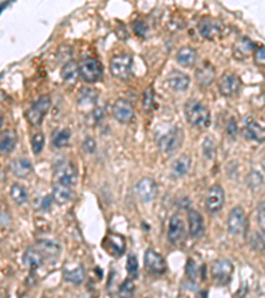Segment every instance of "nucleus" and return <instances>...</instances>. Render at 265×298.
Returning a JSON list of instances; mask_svg holds the SVG:
<instances>
[{
	"instance_id": "f8f14e48",
	"label": "nucleus",
	"mask_w": 265,
	"mask_h": 298,
	"mask_svg": "<svg viewBox=\"0 0 265 298\" xmlns=\"http://www.w3.org/2000/svg\"><path fill=\"white\" fill-rule=\"evenodd\" d=\"M224 206V190L219 184H215L208 190L205 198V210L211 215L217 214Z\"/></svg>"
},
{
	"instance_id": "4c0bfd02",
	"label": "nucleus",
	"mask_w": 265,
	"mask_h": 298,
	"mask_svg": "<svg viewBox=\"0 0 265 298\" xmlns=\"http://www.w3.org/2000/svg\"><path fill=\"white\" fill-rule=\"evenodd\" d=\"M135 292V285H134V282L128 278V280H125L122 282V285L120 288V298H132V294Z\"/></svg>"
},
{
	"instance_id": "ea45409f",
	"label": "nucleus",
	"mask_w": 265,
	"mask_h": 298,
	"mask_svg": "<svg viewBox=\"0 0 265 298\" xmlns=\"http://www.w3.org/2000/svg\"><path fill=\"white\" fill-rule=\"evenodd\" d=\"M126 268L130 274V277L135 278L138 276V258L135 254H129L128 261H126Z\"/></svg>"
},
{
	"instance_id": "9d476101",
	"label": "nucleus",
	"mask_w": 265,
	"mask_h": 298,
	"mask_svg": "<svg viewBox=\"0 0 265 298\" xmlns=\"http://www.w3.org/2000/svg\"><path fill=\"white\" fill-rule=\"evenodd\" d=\"M135 195L143 203L151 202L158 192V186L153 178H142L135 184Z\"/></svg>"
},
{
	"instance_id": "dca6fc26",
	"label": "nucleus",
	"mask_w": 265,
	"mask_h": 298,
	"mask_svg": "<svg viewBox=\"0 0 265 298\" xmlns=\"http://www.w3.org/2000/svg\"><path fill=\"white\" fill-rule=\"evenodd\" d=\"M243 135L248 141H256V142H265V126H261L260 123L255 119L248 118L243 129Z\"/></svg>"
},
{
	"instance_id": "3c124183",
	"label": "nucleus",
	"mask_w": 265,
	"mask_h": 298,
	"mask_svg": "<svg viewBox=\"0 0 265 298\" xmlns=\"http://www.w3.org/2000/svg\"><path fill=\"white\" fill-rule=\"evenodd\" d=\"M261 163H263V168H264V171H265V156L263 158V162H261Z\"/></svg>"
},
{
	"instance_id": "a878e982",
	"label": "nucleus",
	"mask_w": 265,
	"mask_h": 298,
	"mask_svg": "<svg viewBox=\"0 0 265 298\" xmlns=\"http://www.w3.org/2000/svg\"><path fill=\"white\" fill-rule=\"evenodd\" d=\"M187 219H189V232L193 237H199L203 232V218L201 215L198 212V211H189V215H187Z\"/></svg>"
},
{
	"instance_id": "412c9836",
	"label": "nucleus",
	"mask_w": 265,
	"mask_h": 298,
	"mask_svg": "<svg viewBox=\"0 0 265 298\" xmlns=\"http://www.w3.org/2000/svg\"><path fill=\"white\" fill-rule=\"evenodd\" d=\"M17 145V134L12 129L5 130L0 137V154H11Z\"/></svg>"
},
{
	"instance_id": "de8ad7c7",
	"label": "nucleus",
	"mask_w": 265,
	"mask_h": 298,
	"mask_svg": "<svg viewBox=\"0 0 265 298\" xmlns=\"http://www.w3.org/2000/svg\"><path fill=\"white\" fill-rule=\"evenodd\" d=\"M9 222H11V219H9V215L7 214V211H4L0 207V226L8 225Z\"/></svg>"
},
{
	"instance_id": "473e14b6",
	"label": "nucleus",
	"mask_w": 265,
	"mask_h": 298,
	"mask_svg": "<svg viewBox=\"0 0 265 298\" xmlns=\"http://www.w3.org/2000/svg\"><path fill=\"white\" fill-rule=\"evenodd\" d=\"M70 130L69 129H63V130L57 131L56 134L53 135V146L59 147V149H63V147H66L70 142Z\"/></svg>"
},
{
	"instance_id": "c85d7f7f",
	"label": "nucleus",
	"mask_w": 265,
	"mask_h": 298,
	"mask_svg": "<svg viewBox=\"0 0 265 298\" xmlns=\"http://www.w3.org/2000/svg\"><path fill=\"white\" fill-rule=\"evenodd\" d=\"M105 242L109 245V249L112 252L116 257L121 256L125 252V238L122 236L117 233L109 234Z\"/></svg>"
},
{
	"instance_id": "7c9ffc66",
	"label": "nucleus",
	"mask_w": 265,
	"mask_h": 298,
	"mask_svg": "<svg viewBox=\"0 0 265 298\" xmlns=\"http://www.w3.org/2000/svg\"><path fill=\"white\" fill-rule=\"evenodd\" d=\"M190 167H191V158L189 155H181L173 163V174L175 176H183L189 172Z\"/></svg>"
},
{
	"instance_id": "aec40b11",
	"label": "nucleus",
	"mask_w": 265,
	"mask_h": 298,
	"mask_svg": "<svg viewBox=\"0 0 265 298\" xmlns=\"http://www.w3.org/2000/svg\"><path fill=\"white\" fill-rule=\"evenodd\" d=\"M44 254L41 253L40 249H35V248H28L24 252L23 256V261L31 270L39 269L43 264H44Z\"/></svg>"
},
{
	"instance_id": "f704fd0d",
	"label": "nucleus",
	"mask_w": 265,
	"mask_h": 298,
	"mask_svg": "<svg viewBox=\"0 0 265 298\" xmlns=\"http://www.w3.org/2000/svg\"><path fill=\"white\" fill-rule=\"evenodd\" d=\"M245 182H247V186L249 188H252V190H257L259 187H261L264 184V178H263V175L256 170H252L247 175V178H245Z\"/></svg>"
},
{
	"instance_id": "ddd939ff",
	"label": "nucleus",
	"mask_w": 265,
	"mask_h": 298,
	"mask_svg": "<svg viewBox=\"0 0 265 298\" xmlns=\"http://www.w3.org/2000/svg\"><path fill=\"white\" fill-rule=\"evenodd\" d=\"M113 117L120 123H128L134 115V107L132 102L125 98H118L112 107Z\"/></svg>"
},
{
	"instance_id": "e433bc0d",
	"label": "nucleus",
	"mask_w": 265,
	"mask_h": 298,
	"mask_svg": "<svg viewBox=\"0 0 265 298\" xmlns=\"http://www.w3.org/2000/svg\"><path fill=\"white\" fill-rule=\"evenodd\" d=\"M44 134H43L41 131L35 133V134L32 135V138H31V145H32L33 152H35V154H40L41 151H43V149H44Z\"/></svg>"
},
{
	"instance_id": "a211bd4d",
	"label": "nucleus",
	"mask_w": 265,
	"mask_h": 298,
	"mask_svg": "<svg viewBox=\"0 0 265 298\" xmlns=\"http://www.w3.org/2000/svg\"><path fill=\"white\" fill-rule=\"evenodd\" d=\"M167 83L175 91L187 90L190 86V77L181 71H173L167 75Z\"/></svg>"
},
{
	"instance_id": "58836bf2",
	"label": "nucleus",
	"mask_w": 265,
	"mask_h": 298,
	"mask_svg": "<svg viewBox=\"0 0 265 298\" xmlns=\"http://www.w3.org/2000/svg\"><path fill=\"white\" fill-rule=\"evenodd\" d=\"M201 150H203V155L207 159H212L215 155V142L211 137H205L201 145Z\"/></svg>"
},
{
	"instance_id": "6ab92c4d",
	"label": "nucleus",
	"mask_w": 265,
	"mask_h": 298,
	"mask_svg": "<svg viewBox=\"0 0 265 298\" xmlns=\"http://www.w3.org/2000/svg\"><path fill=\"white\" fill-rule=\"evenodd\" d=\"M195 79L200 86H209L215 79V68L209 63H203L195 71Z\"/></svg>"
},
{
	"instance_id": "09e8293b",
	"label": "nucleus",
	"mask_w": 265,
	"mask_h": 298,
	"mask_svg": "<svg viewBox=\"0 0 265 298\" xmlns=\"http://www.w3.org/2000/svg\"><path fill=\"white\" fill-rule=\"evenodd\" d=\"M51 202H52V199L49 198H45L44 199V202H43V208H44V210H47V208H49V207H51Z\"/></svg>"
},
{
	"instance_id": "1a4fd4ad",
	"label": "nucleus",
	"mask_w": 265,
	"mask_h": 298,
	"mask_svg": "<svg viewBox=\"0 0 265 298\" xmlns=\"http://www.w3.org/2000/svg\"><path fill=\"white\" fill-rule=\"evenodd\" d=\"M199 33L207 40L217 39L223 33V23L215 17L204 16L199 23Z\"/></svg>"
},
{
	"instance_id": "2f4dec72",
	"label": "nucleus",
	"mask_w": 265,
	"mask_h": 298,
	"mask_svg": "<svg viewBox=\"0 0 265 298\" xmlns=\"http://www.w3.org/2000/svg\"><path fill=\"white\" fill-rule=\"evenodd\" d=\"M9 195H11V198H12V200L17 206H23L28 200V192H27V190L21 184H17V183L12 184L11 191H9Z\"/></svg>"
},
{
	"instance_id": "2eb2a0df",
	"label": "nucleus",
	"mask_w": 265,
	"mask_h": 298,
	"mask_svg": "<svg viewBox=\"0 0 265 298\" xmlns=\"http://www.w3.org/2000/svg\"><path fill=\"white\" fill-rule=\"evenodd\" d=\"M255 49H256V45H255L252 40L243 36V37H239L236 40V43L233 44L232 55L235 59L241 61V60L247 59Z\"/></svg>"
},
{
	"instance_id": "f03ea898",
	"label": "nucleus",
	"mask_w": 265,
	"mask_h": 298,
	"mask_svg": "<svg viewBox=\"0 0 265 298\" xmlns=\"http://www.w3.org/2000/svg\"><path fill=\"white\" fill-rule=\"evenodd\" d=\"M51 103H52V101H51L49 95H41L40 98L37 99L35 103H32V106L25 111L27 121L33 126H39L43 122L45 114L49 111Z\"/></svg>"
},
{
	"instance_id": "b1692460",
	"label": "nucleus",
	"mask_w": 265,
	"mask_h": 298,
	"mask_svg": "<svg viewBox=\"0 0 265 298\" xmlns=\"http://www.w3.org/2000/svg\"><path fill=\"white\" fill-rule=\"evenodd\" d=\"M9 167H11L12 174L17 178H27L32 172V163L27 158L13 159Z\"/></svg>"
},
{
	"instance_id": "a18cd8bd",
	"label": "nucleus",
	"mask_w": 265,
	"mask_h": 298,
	"mask_svg": "<svg viewBox=\"0 0 265 298\" xmlns=\"http://www.w3.org/2000/svg\"><path fill=\"white\" fill-rule=\"evenodd\" d=\"M92 117H93V121H94V123H100L105 117L104 107H96V109H93Z\"/></svg>"
},
{
	"instance_id": "c03bdc74",
	"label": "nucleus",
	"mask_w": 265,
	"mask_h": 298,
	"mask_svg": "<svg viewBox=\"0 0 265 298\" xmlns=\"http://www.w3.org/2000/svg\"><path fill=\"white\" fill-rule=\"evenodd\" d=\"M96 141L93 138H90V137H88V138L84 141V150L86 151V152H89V154H93L94 151H96Z\"/></svg>"
},
{
	"instance_id": "f257e3e1",
	"label": "nucleus",
	"mask_w": 265,
	"mask_h": 298,
	"mask_svg": "<svg viewBox=\"0 0 265 298\" xmlns=\"http://www.w3.org/2000/svg\"><path fill=\"white\" fill-rule=\"evenodd\" d=\"M186 118L194 127L207 129L211 123V111L204 103L197 99H190L185 105Z\"/></svg>"
},
{
	"instance_id": "39448f33",
	"label": "nucleus",
	"mask_w": 265,
	"mask_h": 298,
	"mask_svg": "<svg viewBox=\"0 0 265 298\" xmlns=\"http://www.w3.org/2000/svg\"><path fill=\"white\" fill-rule=\"evenodd\" d=\"M78 68H80L81 78L89 83L97 82L101 78L102 72H104V68H102L101 61H98L97 59H92V57L82 60L80 65H78Z\"/></svg>"
},
{
	"instance_id": "9b49d317",
	"label": "nucleus",
	"mask_w": 265,
	"mask_h": 298,
	"mask_svg": "<svg viewBox=\"0 0 265 298\" xmlns=\"http://www.w3.org/2000/svg\"><path fill=\"white\" fill-rule=\"evenodd\" d=\"M241 79L233 73L225 72L219 78V91L224 97H233L240 91Z\"/></svg>"
},
{
	"instance_id": "c756f323",
	"label": "nucleus",
	"mask_w": 265,
	"mask_h": 298,
	"mask_svg": "<svg viewBox=\"0 0 265 298\" xmlns=\"http://www.w3.org/2000/svg\"><path fill=\"white\" fill-rule=\"evenodd\" d=\"M78 74H80V68L74 61H68L64 67L61 68V78L66 82L76 81Z\"/></svg>"
},
{
	"instance_id": "6e6552de",
	"label": "nucleus",
	"mask_w": 265,
	"mask_h": 298,
	"mask_svg": "<svg viewBox=\"0 0 265 298\" xmlns=\"http://www.w3.org/2000/svg\"><path fill=\"white\" fill-rule=\"evenodd\" d=\"M55 180L63 186L73 187L77 180V168L69 162H60L55 168Z\"/></svg>"
},
{
	"instance_id": "bb28decb",
	"label": "nucleus",
	"mask_w": 265,
	"mask_h": 298,
	"mask_svg": "<svg viewBox=\"0 0 265 298\" xmlns=\"http://www.w3.org/2000/svg\"><path fill=\"white\" fill-rule=\"evenodd\" d=\"M37 244L40 246L41 253L44 254V257H48L51 258V260L57 258V256H59L61 252L60 245H59L56 241H53V240H47V238H44V240H39Z\"/></svg>"
},
{
	"instance_id": "a19ab883",
	"label": "nucleus",
	"mask_w": 265,
	"mask_h": 298,
	"mask_svg": "<svg viewBox=\"0 0 265 298\" xmlns=\"http://www.w3.org/2000/svg\"><path fill=\"white\" fill-rule=\"evenodd\" d=\"M132 29L135 32V35L139 36V37H146L147 33H149V27H147V24L143 20L132 21Z\"/></svg>"
},
{
	"instance_id": "20e7f679",
	"label": "nucleus",
	"mask_w": 265,
	"mask_h": 298,
	"mask_svg": "<svg viewBox=\"0 0 265 298\" xmlns=\"http://www.w3.org/2000/svg\"><path fill=\"white\" fill-rule=\"evenodd\" d=\"M183 143V131L179 127H173L169 133H166L158 142V146H159V150L163 152V154L171 155L174 154L175 151L179 150V147L182 146Z\"/></svg>"
},
{
	"instance_id": "cd10ccee",
	"label": "nucleus",
	"mask_w": 265,
	"mask_h": 298,
	"mask_svg": "<svg viewBox=\"0 0 265 298\" xmlns=\"http://www.w3.org/2000/svg\"><path fill=\"white\" fill-rule=\"evenodd\" d=\"M63 276H64L65 281L72 282V284H76V285H78V284H81V282L84 281V278H85L84 266L76 265L74 268H68V265H66V268L64 269V273H63Z\"/></svg>"
},
{
	"instance_id": "5701e85b",
	"label": "nucleus",
	"mask_w": 265,
	"mask_h": 298,
	"mask_svg": "<svg viewBox=\"0 0 265 298\" xmlns=\"http://www.w3.org/2000/svg\"><path fill=\"white\" fill-rule=\"evenodd\" d=\"M52 198L57 204L64 206V204H66V203H69L70 200H72L73 198L72 187L63 186V184L55 183L52 188Z\"/></svg>"
},
{
	"instance_id": "8fccbe9b",
	"label": "nucleus",
	"mask_w": 265,
	"mask_h": 298,
	"mask_svg": "<svg viewBox=\"0 0 265 298\" xmlns=\"http://www.w3.org/2000/svg\"><path fill=\"white\" fill-rule=\"evenodd\" d=\"M1 125H3V115L0 113V127H1Z\"/></svg>"
},
{
	"instance_id": "393cba45",
	"label": "nucleus",
	"mask_w": 265,
	"mask_h": 298,
	"mask_svg": "<svg viewBox=\"0 0 265 298\" xmlns=\"http://www.w3.org/2000/svg\"><path fill=\"white\" fill-rule=\"evenodd\" d=\"M198 60V52L191 47H182L177 52V61L186 68H191L195 65Z\"/></svg>"
},
{
	"instance_id": "f3484780",
	"label": "nucleus",
	"mask_w": 265,
	"mask_h": 298,
	"mask_svg": "<svg viewBox=\"0 0 265 298\" xmlns=\"http://www.w3.org/2000/svg\"><path fill=\"white\" fill-rule=\"evenodd\" d=\"M185 234V223L179 215H173L169 222V229H167V238L171 244H177L183 238Z\"/></svg>"
},
{
	"instance_id": "0eeeda50",
	"label": "nucleus",
	"mask_w": 265,
	"mask_h": 298,
	"mask_svg": "<svg viewBox=\"0 0 265 298\" xmlns=\"http://www.w3.org/2000/svg\"><path fill=\"white\" fill-rule=\"evenodd\" d=\"M227 228L232 234L239 236L244 234L247 230V216H245L244 210L241 207H235L231 210L227 220Z\"/></svg>"
},
{
	"instance_id": "79ce46f5",
	"label": "nucleus",
	"mask_w": 265,
	"mask_h": 298,
	"mask_svg": "<svg viewBox=\"0 0 265 298\" xmlns=\"http://www.w3.org/2000/svg\"><path fill=\"white\" fill-rule=\"evenodd\" d=\"M253 60H255V64L259 65V67H265V47H260L255 49Z\"/></svg>"
},
{
	"instance_id": "37998d69",
	"label": "nucleus",
	"mask_w": 265,
	"mask_h": 298,
	"mask_svg": "<svg viewBox=\"0 0 265 298\" xmlns=\"http://www.w3.org/2000/svg\"><path fill=\"white\" fill-rule=\"evenodd\" d=\"M257 223L261 229L265 230V200L257 206Z\"/></svg>"
},
{
	"instance_id": "4468645a",
	"label": "nucleus",
	"mask_w": 265,
	"mask_h": 298,
	"mask_svg": "<svg viewBox=\"0 0 265 298\" xmlns=\"http://www.w3.org/2000/svg\"><path fill=\"white\" fill-rule=\"evenodd\" d=\"M146 269L153 274H163L166 272V261L161 254L154 249H147L145 253Z\"/></svg>"
},
{
	"instance_id": "7ed1b4c3",
	"label": "nucleus",
	"mask_w": 265,
	"mask_h": 298,
	"mask_svg": "<svg viewBox=\"0 0 265 298\" xmlns=\"http://www.w3.org/2000/svg\"><path fill=\"white\" fill-rule=\"evenodd\" d=\"M132 57L126 53H120L116 55L110 60V73H112L116 78L118 79H126L132 73Z\"/></svg>"
},
{
	"instance_id": "423d86ee",
	"label": "nucleus",
	"mask_w": 265,
	"mask_h": 298,
	"mask_svg": "<svg viewBox=\"0 0 265 298\" xmlns=\"http://www.w3.org/2000/svg\"><path fill=\"white\" fill-rule=\"evenodd\" d=\"M233 273V264L227 258H220L213 261L211 266V274H212L213 281L219 285H225L231 281Z\"/></svg>"
},
{
	"instance_id": "c9c22d12",
	"label": "nucleus",
	"mask_w": 265,
	"mask_h": 298,
	"mask_svg": "<svg viewBox=\"0 0 265 298\" xmlns=\"http://www.w3.org/2000/svg\"><path fill=\"white\" fill-rule=\"evenodd\" d=\"M142 105L145 107V110L150 111L155 105V91L151 86H149L143 93V98H142Z\"/></svg>"
},
{
	"instance_id": "72a5a7b5",
	"label": "nucleus",
	"mask_w": 265,
	"mask_h": 298,
	"mask_svg": "<svg viewBox=\"0 0 265 298\" xmlns=\"http://www.w3.org/2000/svg\"><path fill=\"white\" fill-rule=\"evenodd\" d=\"M251 246L252 249L256 252H264L265 250V230H256L253 232L252 237H251Z\"/></svg>"
},
{
	"instance_id": "4be33fe9",
	"label": "nucleus",
	"mask_w": 265,
	"mask_h": 298,
	"mask_svg": "<svg viewBox=\"0 0 265 298\" xmlns=\"http://www.w3.org/2000/svg\"><path fill=\"white\" fill-rule=\"evenodd\" d=\"M97 99H98V91L93 87H82L78 91V97H77V102L78 106L82 109H89L96 105Z\"/></svg>"
},
{
	"instance_id": "49530a36",
	"label": "nucleus",
	"mask_w": 265,
	"mask_h": 298,
	"mask_svg": "<svg viewBox=\"0 0 265 298\" xmlns=\"http://www.w3.org/2000/svg\"><path fill=\"white\" fill-rule=\"evenodd\" d=\"M227 134L231 137V138H235L237 134V125H236V121L233 118L229 119L228 125H227Z\"/></svg>"
}]
</instances>
